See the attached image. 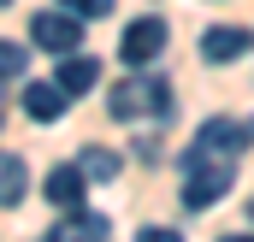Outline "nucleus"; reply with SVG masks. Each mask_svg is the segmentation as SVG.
Here are the masks:
<instances>
[{
  "instance_id": "1",
  "label": "nucleus",
  "mask_w": 254,
  "mask_h": 242,
  "mask_svg": "<svg viewBox=\"0 0 254 242\" xmlns=\"http://www.w3.org/2000/svg\"><path fill=\"white\" fill-rule=\"evenodd\" d=\"M107 113L113 119H142V113H154V119H172V83H160V77H125V83H113L107 89Z\"/></svg>"
},
{
  "instance_id": "2",
  "label": "nucleus",
  "mask_w": 254,
  "mask_h": 242,
  "mask_svg": "<svg viewBox=\"0 0 254 242\" xmlns=\"http://www.w3.org/2000/svg\"><path fill=\"white\" fill-rule=\"evenodd\" d=\"M231 183H237V160H201V166H190L184 207H190V213H207V207H219Z\"/></svg>"
},
{
  "instance_id": "3",
  "label": "nucleus",
  "mask_w": 254,
  "mask_h": 242,
  "mask_svg": "<svg viewBox=\"0 0 254 242\" xmlns=\"http://www.w3.org/2000/svg\"><path fill=\"white\" fill-rule=\"evenodd\" d=\"M30 42L42 48V54H77L83 48V18L77 12H65V6H54V12H36L30 18Z\"/></svg>"
},
{
  "instance_id": "4",
  "label": "nucleus",
  "mask_w": 254,
  "mask_h": 242,
  "mask_svg": "<svg viewBox=\"0 0 254 242\" xmlns=\"http://www.w3.org/2000/svg\"><path fill=\"white\" fill-rule=\"evenodd\" d=\"M166 42H172V24H166L160 12H148V18L125 24V36H119V60H125V65H154L160 54H166Z\"/></svg>"
},
{
  "instance_id": "5",
  "label": "nucleus",
  "mask_w": 254,
  "mask_h": 242,
  "mask_svg": "<svg viewBox=\"0 0 254 242\" xmlns=\"http://www.w3.org/2000/svg\"><path fill=\"white\" fill-rule=\"evenodd\" d=\"M237 148H243V124L207 119V124H201V136H195V148L184 154V166H201V160H237Z\"/></svg>"
},
{
  "instance_id": "6",
  "label": "nucleus",
  "mask_w": 254,
  "mask_h": 242,
  "mask_svg": "<svg viewBox=\"0 0 254 242\" xmlns=\"http://www.w3.org/2000/svg\"><path fill=\"white\" fill-rule=\"evenodd\" d=\"M254 48V30H243V24H213V30H201V60L207 65H231L243 60Z\"/></svg>"
},
{
  "instance_id": "7",
  "label": "nucleus",
  "mask_w": 254,
  "mask_h": 242,
  "mask_svg": "<svg viewBox=\"0 0 254 242\" xmlns=\"http://www.w3.org/2000/svg\"><path fill=\"white\" fill-rule=\"evenodd\" d=\"M54 237L60 242H95V237H113V225H107V213H95V207H65L60 225H54Z\"/></svg>"
},
{
  "instance_id": "8",
  "label": "nucleus",
  "mask_w": 254,
  "mask_h": 242,
  "mask_svg": "<svg viewBox=\"0 0 254 242\" xmlns=\"http://www.w3.org/2000/svg\"><path fill=\"white\" fill-rule=\"evenodd\" d=\"M48 201H54V213H65V207H83V195H89V178L77 172V166H54L48 172V189H42Z\"/></svg>"
},
{
  "instance_id": "9",
  "label": "nucleus",
  "mask_w": 254,
  "mask_h": 242,
  "mask_svg": "<svg viewBox=\"0 0 254 242\" xmlns=\"http://www.w3.org/2000/svg\"><path fill=\"white\" fill-rule=\"evenodd\" d=\"M71 107V95H60V83H24V113L36 124H54Z\"/></svg>"
},
{
  "instance_id": "10",
  "label": "nucleus",
  "mask_w": 254,
  "mask_h": 242,
  "mask_svg": "<svg viewBox=\"0 0 254 242\" xmlns=\"http://www.w3.org/2000/svg\"><path fill=\"white\" fill-rule=\"evenodd\" d=\"M60 95H89L95 83H101V65L95 60H83V54H60Z\"/></svg>"
},
{
  "instance_id": "11",
  "label": "nucleus",
  "mask_w": 254,
  "mask_h": 242,
  "mask_svg": "<svg viewBox=\"0 0 254 242\" xmlns=\"http://www.w3.org/2000/svg\"><path fill=\"white\" fill-rule=\"evenodd\" d=\"M24 189H30V166L18 154H0V207H18Z\"/></svg>"
},
{
  "instance_id": "12",
  "label": "nucleus",
  "mask_w": 254,
  "mask_h": 242,
  "mask_svg": "<svg viewBox=\"0 0 254 242\" xmlns=\"http://www.w3.org/2000/svg\"><path fill=\"white\" fill-rule=\"evenodd\" d=\"M119 166H125V160H119L113 148H101V142L83 148V160H77V172H83L89 183H113V178H119Z\"/></svg>"
},
{
  "instance_id": "13",
  "label": "nucleus",
  "mask_w": 254,
  "mask_h": 242,
  "mask_svg": "<svg viewBox=\"0 0 254 242\" xmlns=\"http://www.w3.org/2000/svg\"><path fill=\"white\" fill-rule=\"evenodd\" d=\"M24 65H30V48L0 42V83H6V77H24Z\"/></svg>"
},
{
  "instance_id": "14",
  "label": "nucleus",
  "mask_w": 254,
  "mask_h": 242,
  "mask_svg": "<svg viewBox=\"0 0 254 242\" xmlns=\"http://www.w3.org/2000/svg\"><path fill=\"white\" fill-rule=\"evenodd\" d=\"M65 12H77V18H107L113 12V0H60Z\"/></svg>"
},
{
  "instance_id": "15",
  "label": "nucleus",
  "mask_w": 254,
  "mask_h": 242,
  "mask_svg": "<svg viewBox=\"0 0 254 242\" xmlns=\"http://www.w3.org/2000/svg\"><path fill=\"white\" fill-rule=\"evenodd\" d=\"M142 242H184V237H178V231H166V225H160V231L148 225V231H142Z\"/></svg>"
},
{
  "instance_id": "16",
  "label": "nucleus",
  "mask_w": 254,
  "mask_h": 242,
  "mask_svg": "<svg viewBox=\"0 0 254 242\" xmlns=\"http://www.w3.org/2000/svg\"><path fill=\"white\" fill-rule=\"evenodd\" d=\"M0 6H12V0H0Z\"/></svg>"
}]
</instances>
